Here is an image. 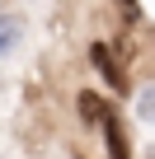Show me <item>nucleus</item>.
<instances>
[{
  "label": "nucleus",
  "mask_w": 155,
  "mask_h": 159,
  "mask_svg": "<svg viewBox=\"0 0 155 159\" xmlns=\"http://www.w3.org/2000/svg\"><path fill=\"white\" fill-rule=\"evenodd\" d=\"M104 140H108V159H132V150H127V131H122V122H118L113 108L104 112Z\"/></svg>",
  "instance_id": "obj_1"
},
{
  "label": "nucleus",
  "mask_w": 155,
  "mask_h": 159,
  "mask_svg": "<svg viewBox=\"0 0 155 159\" xmlns=\"http://www.w3.org/2000/svg\"><path fill=\"white\" fill-rule=\"evenodd\" d=\"M90 56H94V66L108 75V84H113V89H127V75L118 70V61H113V52H108L104 42H94V47H90Z\"/></svg>",
  "instance_id": "obj_2"
},
{
  "label": "nucleus",
  "mask_w": 155,
  "mask_h": 159,
  "mask_svg": "<svg viewBox=\"0 0 155 159\" xmlns=\"http://www.w3.org/2000/svg\"><path fill=\"white\" fill-rule=\"evenodd\" d=\"M104 112H108V103L99 94H80V117L85 122H104Z\"/></svg>",
  "instance_id": "obj_3"
},
{
  "label": "nucleus",
  "mask_w": 155,
  "mask_h": 159,
  "mask_svg": "<svg viewBox=\"0 0 155 159\" xmlns=\"http://www.w3.org/2000/svg\"><path fill=\"white\" fill-rule=\"evenodd\" d=\"M136 117H146V122H155V84H146V89L136 94Z\"/></svg>",
  "instance_id": "obj_4"
},
{
  "label": "nucleus",
  "mask_w": 155,
  "mask_h": 159,
  "mask_svg": "<svg viewBox=\"0 0 155 159\" xmlns=\"http://www.w3.org/2000/svg\"><path fill=\"white\" fill-rule=\"evenodd\" d=\"M122 5H127V10H132V0H122Z\"/></svg>",
  "instance_id": "obj_5"
}]
</instances>
